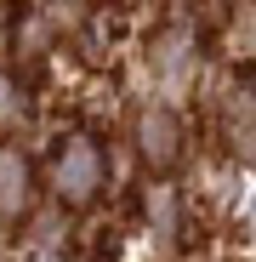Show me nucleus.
Here are the masks:
<instances>
[{
	"label": "nucleus",
	"instance_id": "nucleus-5",
	"mask_svg": "<svg viewBox=\"0 0 256 262\" xmlns=\"http://www.w3.org/2000/svg\"><path fill=\"white\" fill-rule=\"evenodd\" d=\"M143 211H148V228H154L159 251H171V239H177V188L171 183H148Z\"/></svg>",
	"mask_w": 256,
	"mask_h": 262
},
{
	"label": "nucleus",
	"instance_id": "nucleus-1",
	"mask_svg": "<svg viewBox=\"0 0 256 262\" xmlns=\"http://www.w3.org/2000/svg\"><path fill=\"white\" fill-rule=\"evenodd\" d=\"M103 177H108V165H103L97 137H68L63 154H57V165H52V194H57V205L80 211V205H91V200H97Z\"/></svg>",
	"mask_w": 256,
	"mask_h": 262
},
{
	"label": "nucleus",
	"instance_id": "nucleus-3",
	"mask_svg": "<svg viewBox=\"0 0 256 262\" xmlns=\"http://www.w3.org/2000/svg\"><path fill=\"white\" fill-rule=\"evenodd\" d=\"M137 154L154 165V171H171L182 160V120L171 103H148L137 114Z\"/></svg>",
	"mask_w": 256,
	"mask_h": 262
},
{
	"label": "nucleus",
	"instance_id": "nucleus-2",
	"mask_svg": "<svg viewBox=\"0 0 256 262\" xmlns=\"http://www.w3.org/2000/svg\"><path fill=\"white\" fill-rule=\"evenodd\" d=\"M148 63H154V80L165 97H182L194 85V69H199V52H194V29L188 23H171L165 34H154L148 46Z\"/></svg>",
	"mask_w": 256,
	"mask_h": 262
},
{
	"label": "nucleus",
	"instance_id": "nucleus-4",
	"mask_svg": "<svg viewBox=\"0 0 256 262\" xmlns=\"http://www.w3.org/2000/svg\"><path fill=\"white\" fill-rule=\"evenodd\" d=\"M29 211V160L17 148H0V223H17Z\"/></svg>",
	"mask_w": 256,
	"mask_h": 262
},
{
	"label": "nucleus",
	"instance_id": "nucleus-7",
	"mask_svg": "<svg viewBox=\"0 0 256 262\" xmlns=\"http://www.w3.org/2000/svg\"><path fill=\"white\" fill-rule=\"evenodd\" d=\"M40 262H52V256H40Z\"/></svg>",
	"mask_w": 256,
	"mask_h": 262
},
{
	"label": "nucleus",
	"instance_id": "nucleus-6",
	"mask_svg": "<svg viewBox=\"0 0 256 262\" xmlns=\"http://www.w3.org/2000/svg\"><path fill=\"white\" fill-rule=\"evenodd\" d=\"M228 137H234V148L250 160V80L228 92Z\"/></svg>",
	"mask_w": 256,
	"mask_h": 262
}]
</instances>
